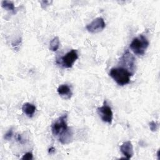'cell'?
<instances>
[{
  "label": "cell",
  "instance_id": "1",
  "mask_svg": "<svg viewBox=\"0 0 160 160\" xmlns=\"http://www.w3.org/2000/svg\"><path fill=\"white\" fill-rule=\"evenodd\" d=\"M68 114L64 113L56 119L51 124V132L63 144H69L72 140V131L67 123Z\"/></svg>",
  "mask_w": 160,
  "mask_h": 160
},
{
  "label": "cell",
  "instance_id": "2",
  "mask_svg": "<svg viewBox=\"0 0 160 160\" xmlns=\"http://www.w3.org/2000/svg\"><path fill=\"white\" fill-rule=\"evenodd\" d=\"M132 74L123 67L113 68L109 72V76L119 86H124L130 82V78Z\"/></svg>",
  "mask_w": 160,
  "mask_h": 160
},
{
  "label": "cell",
  "instance_id": "3",
  "mask_svg": "<svg viewBox=\"0 0 160 160\" xmlns=\"http://www.w3.org/2000/svg\"><path fill=\"white\" fill-rule=\"evenodd\" d=\"M149 42L144 35L141 34L134 38L129 44V48L136 55L142 56L149 46Z\"/></svg>",
  "mask_w": 160,
  "mask_h": 160
},
{
  "label": "cell",
  "instance_id": "4",
  "mask_svg": "<svg viewBox=\"0 0 160 160\" xmlns=\"http://www.w3.org/2000/svg\"><path fill=\"white\" fill-rule=\"evenodd\" d=\"M78 59V54L77 50L72 49L62 56L59 60H57V62L64 68H71Z\"/></svg>",
  "mask_w": 160,
  "mask_h": 160
},
{
  "label": "cell",
  "instance_id": "5",
  "mask_svg": "<svg viewBox=\"0 0 160 160\" xmlns=\"http://www.w3.org/2000/svg\"><path fill=\"white\" fill-rule=\"evenodd\" d=\"M97 112L103 122H107L109 124H111L112 123L113 113L111 108L107 104V102L106 101H104V104L102 106L99 107L97 109Z\"/></svg>",
  "mask_w": 160,
  "mask_h": 160
},
{
  "label": "cell",
  "instance_id": "6",
  "mask_svg": "<svg viewBox=\"0 0 160 160\" xmlns=\"http://www.w3.org/2000/svg\"><path fill=\"white\" fill-rule=\"evenodd\" d=\"M106 23L102 18H97L86 26V29L91 33H98L105 28Z\"/></svg>",
  "mask_w": 160,
  "mask_h": 160
},
{
  "label": "cell",
  "instance_id": "7",
  "mask_svg": "<svg viewBox=\"0 0 160 160\" xmlns=\"http://www.w3.org/2000/svg\"><path fill=\"white\" fill-rule=\"evenodd\" d=\"M121 60V61L123 64V65L125 66L124 68L127 69L128 71H129L132 73L131 71H134V70L135 58L129 52V51L128 50H126V52H124Z\"/></svg>",
  "mask_w": 160,
  "mask_h": 160
},
{
  "label": "cell",
  "instance_id": "8",
  "mask_svg": "<svg viewBox=\"0 0 160 160\" xmlns=\"http://www.w3.org/2000/svg\"><path fill=\"white\" fill-rule=\"evenodd\" d=\"M120 151L127 159H131L134 155L133 146L130 141H127L120 146Z\"/></svg>",
  "mask_w": 160,
  "mask_h": 160
},
{
  "label": "cell",
  "instance_id": "9",
  "mask_svg": "<svg viewBox=\"0 0 160 160\" xmlns=\"http://www.w3.org/2000/svg\"><path fill=\"white\" fill-rule=\"evenodd\" d=\"M57 91L60 96L66 99H70L72 95V92L70 86L66 84L60 85L58 87Z\"/></svg>",
  "mask_w": 160,
  "mask_h": 160
},
{
  "label": "cell",
  "instance_id": "10",
  "mask_svg": "<svg viewBox=\"0 0 160 160\" xmlns=\"http://www.w3.org/2000/svg\"><path fill=\"white\" fill-rule=\"evenodd\" d=\"M22 111L28 117L32 118L35 112L36 106L32 103L26 102L22 106Z\"/></svg>",
  "mask_w": 160,
  "mask_h": 160
},
{
  "label": "cell",
  "instance_id": "11",
  "mask_svg": "<svg viewBox=\"0 0 160 160\" xmlns=\"http://www.w3.org/2000/svg\"><path fill=\"white\" fill-rule=\"evenodd\" d=\"M1 6L4 9H6L7 11H11L14 14L16 13V8L14 6L13 2L11 1H6V0L2 1Z\"/></svg>",
  "mask_w": 160,
  "mask_h": 160
},
{
  "label": "cell",
  "instance_id": "12",
  "mask_svg": "<svg viewBox=\"0 0 160 160\" xmlns=\"http://www.w3.org/2000/svg\"><path fill=\"white\" fill-rule=\"evenodd\" d=\"M60 44L59 38L58 36H55L50 42L49 44V49L52 51H56Z\"/></svg>",
  "mask_w": 160,
  "mask_h": 160
},
{
  "label": "cell",
  "instance_id": "13",
  "mask_svg": "<svg viewBox=\"0 0 160 160\" xmlns=\"http://www.w3.org/2000/svg\"><path fill=\"white\" fill-rule=\"evenodd\" d=\"M149 125L150 130L151 131H152V132H155V131H156L158 129L159 124L157 122H156V121H151L149 122Z\"/></svg>",
  "mask_w": 160,
  "mask_h": 160
},
{
  "label": "cell",
  "instance_id": "14",
  "mask_svg": "<svg viewBox=\"0 0 160 160\" xmlns=\"http://www.w3.org/2000/svg\"><path fill=\"white\" fill-rule=\"evenodd\" d=\"M13 136V130L12 128L9 129L7 132L6 133L4 134V138L6 139V140H8V141H9L12 139Z\"/></svg>",
  "mask_w": 160,
  "mask_h": 160
},
{
  "label": "cell",
  "instance_id": "15",
  "mask_svg": "<svg viewBox=\"0 0 160 160\" xmlns=\"http://www.w3.org/2000/svg\"><path fill=\"white\" fill-rule=\"evenodd\" d=\"M22 159H27V160H31L33 159V155L32 154V152H26V154H24L23 155V156L21 158Z\"/></svg>",
  "mask_w": 160,
  "mask_h": 160
},
{
  "label": "cell",
  "instance_id": "16",
  "mask_svg": "<svg viewBox=\"0 0 160 160\" xmlns=\"http://www.w3.org/2000/svg\"><path fill=\"white\" fill-rule=\"evenodd\" d=\"M17 140L21 143V144H23L24 142V141H23V139H22V137H21V135H20V134H18V136H17Z\"/></svg>",
  "mask_w": 160,
  "mask_h": 160
},
{
  "label": "cell",
  "instance_id": "17",
  "mask_svg": "<svg viewBox=\"0 0 160 160\" xmlns=\"http://www.w3.org/2000/svg\"><path fill=\"white\" fill-rule=\"evenodd\" d=\"M55 151V149L53 148V147H51L49 149V153L50 154H52V152H54Z\"/></svg>",
  "mask_w": 160,
  "mask_h": 160
}]
</instances>
